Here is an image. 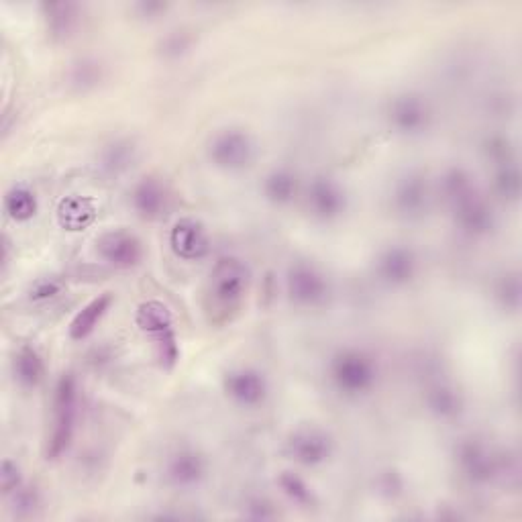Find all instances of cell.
Instances as JSON below:
<instances>
[{
  "label": "cell",
  "mask_w": 522,
  "mask_h": 522,
  "mask_svg": "<svg viewBox=\"0 0 522 522\" xmlns=\"http://www.w3.org/2000/svg\"><path fill=\"white\" fill-rule=\"evenodd\" d=\"M441 192L455 225L469 237H486L496 227L490 204L480 194L474 176L465 168H449L441 178Z\"/></svg>",
  "instance_id": "6da1fadb"
},
{
  "label": "cell",
  "mask_w": 522,
  "mask_h": 522,
  "mask_svg": "<svg viewBox=\"0 0 522 522\" xmlns=\"http://www.w3.org/2000/svg\"><path fill=\"white\" fill-rule=\"evenodd\" d=\"M251 286V268L241 257H219L208 274L204 290V308L208 321L223 325L241 308Z\"/></svg>",
  "instance_id": "7a4b0ae2"
},
{
  "label": "cell",
  "mask_w": 522,
  "mask_h": 522,
  "mask_svg": "<svg viewBox=\"0 0 522 522\" xmlns=\"http://www.w3.org/2000/svg\"><path fill=\"white\" fill-rule=\"evenodd\" d=\"M135 323L151 339L160 368L172 372L180 359V347L170 308L162 300H147L137 308Z\"/></svg>",
  "instance_id": "3957f363"
},
{
  "label": "cell",
  "mask_w": 522,
  "mask_h": 522,
  "mask_svg": "<svg viewBox=\"0 0 522 522\" xmlns=\"http://www.w3.org/2000/svg\"><path fill=\"white\" fill-rule=\"evenodd\" d=\"M78 419V380L74 374H62L54 390V421L45 443V457L49 461L68 453Z\"/></svg>",
  "instance_id": "277c9868"
},
{
  "label": "cell",
  "mask_w": 522,
  "mask_h": 522,
  "mask_svg": "<svg viewBox=\"0 0 522 522\" xmlns=\"http://www.w3.org/2000/svg\"><path fill=\"white\" fill-rule=\"evenodd\" d=\"M329 376L343 396L370 394L378 382V363L363 349H339L329 363Z\"/></svg>",
  "instance_id": "5b68a950"
},
{
  "label": "cell",
  "mask_w": 522,
  "mask_h": 522,
  "mask_svg": "<svg viewBox=\"0 0 522 522\" xmlns=\"http://www.w3.org/2000/svg\"><path fill=\"white\" fill-rule=\"evenodd\" d=\"M208 158L227 172L245 170L255 158V141L243 129H223L208 143Z\"/></svg>",
  "instance_id": "8992f818"
},
{
  "label": "cell",
  "mask_w": 522,
  "mask_h": 522,
  "mask_svg": "<svg viewBox=\"0 0 522 522\" xmlns=\"http://www.w3.org/2000/svg\"><path fill=\"white\" fill-rule=\"evenodd\" d=\"M388 121L392 129L406 137L423 135L433 121L429 100L419 92H402L392 98L388 107Z\"/></svg>",
  "instance_id": "52a82bcc"
},
{
  "label": "cell",
  "mask_w": 522,
  "mask_h": 522,
  "mask_svg": "<svg viewBox=\"0 0 522 522\" xmlns=\"http://www.w3.org/2000/svg\"><path fill=\"white\" fill-rule=\"evenodd\" d=\"M457 465L463 478L474 486H488L500 474V459L480 439H463L457 445Z\"/></svg>",
  "instance_id": "ba28073f"
},
{
  "label": "cell",
  "mask_w": 522,
  "mask_h": 522,
  "mask_svg": "<svg viewBox=\"0 0 522 522\" xmlns=\"http://www.w3.org/2000/svg\"><path fill=\"white\" fill-rule=\"evenodd\" d=\"M288 298L298 306H321L329 298V282L325 274L306 261H296L286 274Z\"/></svg>",
  "instance_id": "9c48e42d"
},
{
  "label": "cell",
  "mask_w": 522,
  "mask_h": 522,
  "mask_svg": "<svg viewBox=\"0 0 522 522\" xmlns=\"http://www.w3.org/2000/svg\"><path fill=\"white\" fill-rule=\"evenodd\" d=\"M429 204L431 188L425 174L408 172L396 182L392 192V206L396 215H400L406 221L423 219L429 211Z\"/></svg>",
  "instance_id": "30bf717a"
},
{
  "label": "cell",
  "mask_w": 522,
  "mask_h": 522,
  "mask_svg": "<svg viewBox=\"0 0 522 522\" xmlns=\"http://www.w3.org/2000/svg\"><path fill=\"white\" fill-rule=\"evenodd\" d=\"M96 253L102 261L119 270H129L141 264L143 243L141 239L125 229H115L102 233L96 239Z\"/></svg>",
  "instance_id": "8fae6325"
},
{
  "label": "cell",
  "mask_w": 522,
  "mask_h": 522,
  "mask_svg": "<svg viewBox=\"0 0 522 522\" xmlns=\"http://www.w3.org/2000/svg\"><path fill=\"white\" fill-rule=\"evenodd\" d=\"M306 204L310 215L317 221L331 223L347 211V194L337 180L329 176H319L308 186Z\"/></svg>",
  "instance_id": "7c38bea8"
},
{
  "label": "cell",
  "mask_w": 522,
  "mask_h": 522,
  "mask_svg": "<svg viewBox=\"0 0 522 522\" xmlns=\"http://www.w3.org/2000/svg\"><path fill=\"white\" fill-rule=\"evenodd\" d=\"M225 394L243 408H255L266 402L270 384L266 376L255 368H235L223 378Z\"/></svg>",
  "instance_id": "4fadbf2b"
},
{
  "label": "cell",
  "mask_w": 522,
  "mask_h": 522,
  "mask_svg": "<svg viewBox=\"0 0 522 522\" xmlns=\"http://www.w3.org/2000/svg\"><path fill=\"white\" fill-rule=\"evenodd\" d=\"M286 451H288L290 459H294L296 463H300L304 467H317V465L329 461V457L333 455V439H331V435H327L325 431L315 429V427L298 429L288 439Z\"/></svg>",
  "instance_id": "5bb4252c"
},
{
  "label": "cell",
  "mask_w": 522,
  "mask_h": 522,
  "mask_svg": "<svg viewBox=\"0 0 522 522\" xmlns=\"http://www.w3.org/2000/svg\"><path fill=\"white\" fill-rule=\"evenodd\" d=\"M170 247L184 261H200L211 253V237L198 219L184 217L170 231Z\"/></svg>",
  "instance_id": "9a60e30c"
},
{
  "label": "cell",
  "mask_w": 522,
  "mask_h": 522,
  "mask_svg": "<svg viewBox=\"0 0 522 522\" xmlns=\"http://www.w3.org/2000/svg\"><path fill=\"white\" fill-rule=\"evenodd\" d=\"M416 270H419V259H416V253L410 247L404 245L386 247L376 261L378 278L392 288H400L412 282Z\"/></svg>",
  "instance_id": "2e32d148"
},
{
  "label": "cell",
  "mask_w": 522,
  "mask_h": 522,
  "mask_svg": "<svg viewBox=\"0 0 522 522\" xmlns=\"http://www.w3.org/2000/svg\"><path fill=\"white\" fill-rule=\"evenodd\" d=\"M131 204L143 221H158L166 215L170 206L168 188L158 178L145 176L135 184L131 192Z\"/></svg>",
  "instance_id": "e0dca14e"
},
{
  "label": "cell",
  "mask_w": 522,
  "mask_h": 522,
  "mask_svg": "<svg viewBox=\"0 0 522 522\" xmlns=\"http://www.w3.org/2000/svg\"><path fill=\"white\" fill-rule=\"evenodd\" d=\"M206 459L194 449L176 451L166 465V478L178 490H190L206 478Z\"/></svg>",
  "instance_id": "ac0fdd59"
},
{
  "label": "cell",
  "mask_w": 522,
  "mask_h": 522,
  "mask_svg": "<svg viewBox=\"0 0 522 522\" xmlns=\"http://www.w3.org/2000/svg\"><path fill=\"white\" fill-rule=\"evenodd\" d=\"M96 219V202L94 198L72 194L66 196L58 206V223L64 231L76 233L90 227Z\"/></svg>",
  "instance_id": "d6986e66"
},
{
  "label": "cell",
  "mask_w": 522,
  "mask_h": 522,
  "mask_svg": "<svg viewBox=\"0 0 522 522\" xmlns=\"http://www.w3.org/2000/svg\"><path fill=\"white\" fill-rule=\"evenodd\" d=\"M45 27L54 41L68 39L80 21V5L76 3H43L41 5Z\"/></svg>",
  "instance_id": "ffe728a7"
},
{
  "label": "cell",
  "mask_w": 522,
  "mask_h": 522,
  "mask_svg": "<svg viewBox=\"0 0 522 522\" xmlns=\"http://www.w3.org/2000/svg\"><path fill=\"white\" fill-rule=\"evenodd\" d=\"M111 306H113L111 292H104V294L92 298L86 306H82V310L72 319V323L68 327L70 339L72 341L88 339L94 333V329L98 327V323L104 319V315H107Z\"/></svg>",
  "instance_id": "44dd1931"
},
{
  "label": "cell",
  "mask_w": 522,
  "mask_h": 522,
  "mask_svg": "<svg viewBox=\"0 0 522 522\" xmlns=\"http://www.w3.org/2000/svg\"><path fill=\"white\" fill-rule=\"evenodd\" d=\"M13 374L15 380L21 388L25 390H33L41 384L45 368H43V359L37 353V349H33L31 345H23L13 361Z\"/></svg>",
  "instance_id": "7402d4cb"
},
{
  "label": "cell",
  "mask_w": 522,
  "mask_h": 522,
  "mask_svg": "<svg viewBox=\"0 0 522 522\" xmlns=\"http://www.w3.org/2000/svg\"><path fill=\"white\" fill-rule=\"evenodd\" d=\"M300 182L290 168H274L264 180V196L278 206L290 204L298 194Z\"/></svg>",
  "instance_id": "603a6c76"
},
{
  "label": "cell",
  "mask_w": 522,
  "mask_h": 522,
  "mask_svg": "<svg viewBox=\"0 0 522 522\" xmlns=\"http://www.w3.org/2000/svg\"><path fill=\"white\" fill-rule=\"evenodd\" d=\"M427 406L437 416V419L451 421L463 412L461 394L449 384H435L427 392Z\"/></svg>",
  "instance_id": "cb8c5ba5"
},
{
  "label": "cell",
  "mask_w": 522,
  "mask_h": 522,
  "mask_svg": "<svg viewBox=\"0 0 522 522\" xmlns=\"http://www.w3.org/2000/svg\"><path fill=\"white\" fill-rule=\"evenodd\" d=\"M5 213L15 221V223H27L31 221L37 211H39V200L35 192L27 186H13L5 194Z\"/></svg>",
  "instance_id": "d4e9b609"
},
{
  "label": "cell",
  "mask_w": 522,
  "mask_h": 522,
  "mask_svg": "<svg viewBox=\"0 0 522 522\" xmlns=\"http://www.w3.org/2000/svg\"><path fill=\"white\" fill-rule=\"evenodd\" d=\"M135 155H137V147L133 141L117 139L111 145L104 147V151L100 155V166L107 174L117 176L131 168V164L135 162Z\"/></svg>",
  "instance_id": "484cf974"
},
{
  "label": "cell",
  "mask_w": 522,
  "mask_h": 522,
  "mask_svg": "<svg viewBox=\"0 0 522 522\" xmlns=\"http://www.w3.org/2000/svg\"><path fill=\"white\" fill-rule=\"evenodd\" d=\"M494 190L504 202H518V198H520V168H518L516 160L496 166Z\"/></svg>",
  "instance_id": "4316f807"
},
{
  "label": "cell",
  "mask_w": 522,
  "mask_h": 522,
  "mask_svg": "<svg viewBox=\"0 0 522 522\" xmlns=\"http://www.w3.org/2000/svg\"><path fill=\"white\" fill-rule=\"evenodd\" d=\"M496 300L508 312H518L522 302V286L518 272H506L496 284Z\"/></svg>",
  "instance_id": "83f0119b"
},
{
  "label": "cell",
  "mask_w": 522,
  "mask_h": 522,
  "mask_svg": "<svg viewBox=\"0 0 522 522\" xmlns=\"http://www.w3.org/2000/svg\"><path fill=\"white\" fill-rule=\"evenodd\" d=\"M278 486L284 492L288 500H292L298 506H312L315 504V496H312L310 486L292 472H282L278 478Z\"/></svg>",
  "instance_id": "f1b7e54d"
},
{
  "label": "cell",
  "mask_w": 522,
  "mask_h": 522,
  "mask_svg": "<svg viewBox=\"0 0 522 522\" xmlns=\"http://www.w3.org/2000/svg\"><path fill=\"white\" fill-rule=\"evenodd\" d=\"M484 151H486V155H488V158H490L496 166L516 160L512 143H510L506 137H502V135L488 137L486 143H484Z\"/></svg>",
  "instance_id": "f546056e"
},
{
  "label": "cell",
  "mask_w": 522,
  "mask_h": 522,
  "mask_svg": "<svg viewBox=\"0 0 522 522\" xmlns=\"http://www.w3.org/2000/svg\"><path fill=\"white\" fill-rule=\"evenodd\" d=\"M0 488H3L5 496H13L23 488L21 467L13 459H5L0 465Z\"/></svg>",
  "instance_id": "4dcf8cb0"
},
{
  "label": "cell",
  "mask_w": 522,
  "mask_h": 522,
  "mask_svg": "<svg viewBox=\"0 0 522 522\" xmlns=\"http://www.w3.org/2000/svg\"><path fill=\"white\" fill-rule=\"evenodd\" d=\"M100 80V66L92 60H82L80 64L74 66V72H72V82L76 86H82V88H88V86H96Z\"/></svg>",
  "instance_id": "1f68e13d"
},
{
  "label": "cell",
  "mask_w": 522,
  "mask_h": 522,
  "mask_svg": "<svg viewBox=\"0 0 522 522\" xmlns=\"http://www.w3.org/2000/svg\"><path fill=\"white\" fill-rule=\"evenodd\" d=\"M62 282L56 280V278H43V280H37L29 292V298L33 302H47L51 298H56L60 292H62Z\"/></svg>",
  "instance_id": "d6a6232c"
},
{
  "label": "cell",
  "mask_w": 522,
  "mask_h": 522,
  "mask_svg": "<svg viewBox=\"0 0 522 522\" xmlns=\"http://www.w3.org/2000/svg\"><path fill=\"white\" fill-rule=\"evenodd\" d=\"M245 516L253 518V520H268V518H276L278 512L274 508V504L266 498H251L245 506Z\"/></svg>",
  "instance_id": "836d02e7"
},
{
  "label": "cell",
  "mask_w": 522,
  "mask_h": 522,
  "mask_svg": "<svg viewBox=\"0 0 522 522\" xmlns=\"http://www.w3.org/2000/svg\"><path fill=\"white\" fill-rule=\"evenodd\" d=\"M188 37L184 33H172L166 41H164V54L166 56H180L188 47Z\"/></svg>",
  "instance_id": "e575fe53"
},
{
  "label": "cell",
  "mask_w": 522,
  "mask_h": 522,
  "mask_svg": "<svg viewBox=\"0 0 522 522\" xmlns=\"http://www.w3.org/2000/svg\"><path fill=\"white\" fill-rule=\"evenodd\" d=\"M135 9H137L143 17H153V15H158V13L166 11L168 5H164V3H139V5H135Z\"/></svg>",
  "instance_id": "d590c367"
}]
</instances>
